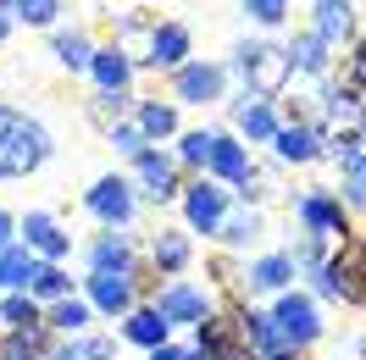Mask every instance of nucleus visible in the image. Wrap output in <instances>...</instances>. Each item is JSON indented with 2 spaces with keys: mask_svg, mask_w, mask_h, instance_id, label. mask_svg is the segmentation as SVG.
I'll use <instances>...</instances> for the list:
<instances>
[{
  "mask_svg": "<svg viewBox=\"0 0 366 360\" xmlns=\"http://www.w3.org/2000/svg\"><path fill=\"white\" fill-rule=\"evenodd\" d=\"M355 139L366 144V106H361V122H355Z\"/></svg>",
  "mask_w": 366,
  "mask_h": 360,
  "instance_id": "49530a36",
  "label": "nucleus"
},
{
  "mask_svg": "<svg viewBox=\"0 0 366 360\" xmlns=\"http://www.w3.org/2000/svg\"><path fill=\"white\" fill-rule=\"evenodd\" d=\"M150 360H183V349H167V344H161V349H150Z\"/></svg>",
  "mask_w": 366,
  "mask_h": 360,
  "instance_id": "37998d69",
  "label": "nucleus"
},
{
  "mask_svg": "<svg viewBox=\"0 0 366 360\" xmlns=\"http://www.w3.org/2000/svg\"><path fill=\"white\" fill-rule=\"evenodd\" d=\"M134 166H139V183H144L150 200H172V194H178V166H172L167 156L144 150V156H134Z\"/></svg>",
  "mask_w": 366,
  "mask_h": 360,
  "instance_id": "ddd939ff",
  "label": "nucleus"
},
{
  "mask_svg": "<svg viewBox=\"0 0 366 360\" xmlns=\"http://www.w3.org/2000/svg\"><path fill=\"white\" fill-rule=\"evenodd\" d=\"M89 72H94V84H100V94H128V78H134L128 50H122V45L94 50V56H89Z\"/></svg>",
  "mask_w": 366,
  "mask_h": 360,
  "instance_id": "9b49d317",
  "label": "nucleus"
},
{
  "mask_svg": "<svg viewBox=\"0 0 366 360\" xmlns=\"http://www.w3.org/2000/svg\"><path fill=\"white\" fill-rule=\"evenodd\" d=\"M261 360H295V349H272V355H261Z\"/></svg>",
  "mask_w": 366,
  "mask_h": 360,
  "instance_id": "a18cd8bd",
  "label": "nucleus"
},
{
  "mask_svg": "<svg viewBox=\"0 0 366 360\" xmlns=\"http://www.w3.org/2000/svg\"><path fill=\"white\" fill-rule=\"evenodd\" d=\"M200 327V349L211 360H239L244 355V327H239V316H206V321H194Z\"/></svg>",
  "mask_w": 366,
  "mask_h": 360,
  "instance_id": "423d86ee",
  "label": "nucleus"
},
{
  "mask_svg": "<svg viewBox=\"0 0 366 360\" xmlns=\"http://www.w3.org/2000/svg\"><path fill=\"white\" fill-rule=\"evenodd\" d=\"M350 28H355V17H350V0H317V34L322 45H339V39H350Z\"/></svg>",
  "mask_w": 366,
  "mask_h": 360,
  "instance_id": "a211bd4d",
  "label": "nucleus"
},
{
  "mask_svg": "<svg viewBox=\"0 0 366 360\" xmlns=\"http://www.w3.org/2000/svg\"><path fill=\"white\" fill-rule=\"evenodd\" d=\"M23 249H28V255H45V261H56V266H61V255L72 249V239L56 227V216L28 211V216H23Z\"/></svg>",
  "mask_w": 366,
  "mask_h": 360,
  "instance_id": "39448f33",
  "label": "nucleus"
},
{
  "mask_svg": "<svg viewBox=\"0 0 366 360\" xmlns=\"http://www.w3.org/2000/svg\"><path fill=\"white\" fill-rule=\"evenodd\" d=\"M183 56H189V28H183V23L150 28V45H144V61H150V67H172V72H178Z\"/></svg>",
  "mask_w": 366,
  "mask_h": 360,
  "instance_id": "9d476101",
  "label": "nucleus"
},
{
  "mask_svg": "<svg viewBox=\"0 0 366 360\" xmlns=\"http://www.w3.org/2000/svg\"><path fill=\"white\" fill-rule=\"evenodd\" d=\"M289 67H300V72H327V45H322L317 34H300L295 45H289Z\"/></svg>",
  "mask_w": 366,
  "mask_h": 360,
  "instance_id": "cd10ccee",
  "label": "nucleus"
},
{
  "mask_svg": "<svg viewBox=\"0 0 366 360\" xmlns=\"http://www.w3.org/2000/svg\"><path fill=\"white\" fill-rule=\"evenodd\" d=\"M11 233H17V222H11V211H0V249L11 244Z\"/></svg>",
  "mask_w": 366,
  "mask_h": 360,
  "instance_id": "79ce46f5",
  "label": "nucleus"
},
{
  "mask_svg": "<svg viewBox=\"0 0 366 360\" xmlns=\"http://www.w3.org/2000/svg\"><path fill=\"white\" fill-rule=\"evenodd\" d=\"M28 271H34V255L11 239V244L0 249V289L6 294H28Z\"/></svg>",
  "mask_w": 366,
  "mask_h": 360,
  "instance_id": "412c9836",
  "label": "nucleus"
},
{
  "mask_svg": "<svg viewBox=\"0 0 366 360\" xmlns=\"http://www.w3.org/2000/svg\"><path fill=\"white\" fill-rule=\"evenodd\" d=\"M50 360H117L112 338H72L61 349H50Z\"/></svg>",
  "mask_w": 366,
  "mask_h": 360,
  "instance_id": "bb28decb",
  "label": "nucleus"
},
{
  "mask_svg": "<svg viewBox=\"0 0 366 360\" xmlns=\"http://www.w3.org/2000/svg\"><path fill=\"white\" fill-rule=\"evenodd\" d=\"M239 128H244V139H272L277 134V116L267 100H255V106H244L239 100Z\"/></svg>",
  "mask_w": 366,
  "mask_h": 360,
  "instance_id": "c756f323",
  "label": "nucleus"
},
{
  "mask_svg": "<svg viewBox=\"0 0 366 360\" xmlns=\"http://www.w3.org/2000/svg\"><path fill=\"white\" fill-rule=\"evenodd\" d=\"M156 266L161 271H183L189 266V239H183V233H156Z\"/></svg>",
  "mask_w": 366,
  "mask_h": 360,
  "instance_id": "2f4dec72",
  "label": "nucleus"
},
{
  "mask_svg": "<svg viewBox=\"0 0 366 360\" xmlns=\"http://www.w3.org/2000/svg\"><path fill=\"white\" fill-rule=\"evenodd\" d=\"M300 222L311 227L317 239H344V233H350L344 205L333 200V194H305V200H300Z\"/></svg>",
  "mask_w": 366,
  "mask_h": 360,
  "instance_id": "1a4fd4ad",
  "label": "nucleus"
},
{
  "mask_svg": "<svg viewBox=\"0 0 366 360\" xmlns=\"http://www.w3.org/2000/svg\"><path fill=\"white\" fill-rule=\"evenodd\" d=\"M89 305L106 316H122L134 305V277L128 271H89Z\"/></svg>",
  "mask_w": 366,
  "mask_h": 360,
  "instance_id": "6e6552de",
  "label": "nucleus"
},
{
  "mask_svg": "<svg viewBox=\"0 0 366 360\" xmlns=\"http://www.w3.org/2000/svg\"><path fill=\"white\" fill-rule=\"evenodd\" d=\"M183 360H211V355H206V349H194V355H183Z\"/></svg>",
  "mask_w": 366,
  "mask_h": 360,
  "instance_id": "de8ad7c7",
  "label": "nucleus"
},
{
  "mask_svg": "<svg viewBox=\"0 0 366 360\" xmlns=\"http://www.w3.org/2000/svg\"><path fill=\"white\" fill-rule=\"evenodd\" d=\"M233 72L250 84L255 100H272L283 84H289V50H277V45H261V39H244V45L233 50Z\"/></svg>",
  "mask_w": 366,
  "mask_h": 360,
  "instance_id": "f03ea898",
  "label": "nucleus"
},
{
  "mask_svg": "<svg viewBox=\"0 0 366 360\" xmlns=\"http://www.w3.org/2000/svg\"><path fill=\"white\" fill-rule=\"evenodd\" d=\"M217 94H222V67H211V61H200V67H178V100L206 106V100H217Z\"/></svg>",
  "mask_w": 366,
  "mask_h": 360,
  "instance_id": "4468645a",
  "label": "nucleus"
},
{
  "mask_svg": "<svg viewBox=\"0 0 366 360\" xmlns=\"http://www.w3.org/2000/svg\"><path fill=\"white\" fill-rule=\"evenodd\" d=\"M84 205H89L100 222H112V227H122L128 216H134V194H128V183H122V178H100L89 194H84Z\"/></svg>",
  "mask_w": 366,
  "mask_h": 360,
  "instance_id": "0eeeda50",
  "label": "nucleus"
},
{
  "mask_svg": "<svg viewBox=\"0 0 366 360\" xmlns=\"http://www.w3.org/2000/svg\"><path fill=\"white\" fill-rule=\"evenodd\" d=\"M72 294V277L61 266H56V261H34V271H28V299H50V305H56V299H67Z\"/></svg>",
  "mask_w": 366,
  "mask_h": 360,
  "instance_id": "6ab92c4d",
  "label": "nucleus"
},
{
  "mask_svg": "<svg viewBox=\"0 0 366 360\" xmlns=\"http://www.w3.org/2000/svg\"><path fill=\"white\" fill-rule=\"evenodd\" d=\"M6 39H11V23H6V11H0V50H6Z\"/></svg>",
  "mask_w": 366,
  "mask_h": 360,
  "instance_id": "c03bdc74",
  "label": "nucleus"
},
{
  "mask_svg": "<svg viewBox=\"0 0 366 360\" xmlns=\"http://www.w3.org/2000/svg\"><path fill=\"white\" fill-rule=\"evenodd\" d=\"M244 11H250L255 23H283L289 17V0H244Z\"/></svg>",
  "mask_w": 366,
  "mask_h": 360,
  "instance_id": "58836bf2",
  "label": "nucleus"
},
{
  "mask_svg": "<svg viewBox=\"0 0 366 360\" xmlns=\"http://www.w3.org/2000/svg\"><path fill=\"white\" fill-rule=\"evenodd\" d=\"M322 283L350 305H366V244L361 239H344V249L322 266Z\"/></svg>",
  "mask_w": 366,
  "mask_h": 360,
  "instance_id": "7ed1b4c3",
  "label": "nucleus"
},
{
  "mask_svg": "<svg viewBox=\"0 0 366 360\" xmlns=\"http://www.w3.org/2000/svg\"><path fill=\"white\" fill-rule=\"evenodd\" d=\"M222 239H228V244H255V239H261V216H255V211H239V216L222 227Z\"/></svg>",
  "mask_w": 366,
  "mask_h": 360,
  "instance_id": "c9c22d12",
  "label": "nucleus"
},
{
  "mask_svg": "<svg viewBox=\"0 0 366 360\" xmlns=\"http://www.w3.org/2000/svg\"><path fill=\"white\" fill-rule=\"evenodd\" d=\"M6 11H17L28 28H50V23H56V11H61V0H11Z\"/></svg>",
  "mask_w": 366,
  "mask_h": 360,
  "instance_id": "72a5a7b5",
  "label": "nucleus"
},
{
  "mask_svg": "<svg viewBox=\"0 0 366 360\" xmlns=\"http://www.w3.org/2000/svg\"><path fill=\"white\" fill-rule=\"evenodd\" d=\"M45 327L50 333H84V327H89V305L67 294V299H56V305L45 311Z\"/></svg>",
  "mask_w": 366,
  "mask_h": 360,
  "instance_id": "b1692460",
  "label": "nucleus"
},
{
  "mask_svg": "<svg viewBox=\"0 0 366 360\" xmlns=\"http://www.w3.org/2000/svg\"><path fill=\"white\" fill-rule=\"evenodd\" d=\"M272 327H277V338L295 349V344H311V338L322 333V321H317V305L305 299V294H283L277 299V311H272Z\"/></svg>",
  "mask_w": 366,
  "mask_h": 360,
  "instance_id": "20e7f679",
  "label": "nucleus"
},
{
  "mask_svg": "<svg viewBox=\"0 0 366 360\" xmlns=\"http://www.w3.org/2000/svg\"><path fill=\"white\" fill-rule=\"evenodd\" d=\"M89 266L94 271H134V255H128V244H122V233L94 239L89 244Z\"/></svg>",
  "mask_w": 366,
  "mask_h": 360,
  "instance_id": "4be33fe9",
  "label": "nucleus"
},
{
  "mask_svg": "<svg viewBox=\"0 0 366 360\" xmlns=\"http://www.w3.org/2000/svg\"><path fill=\"white\" fill-rule=\"evenodd\" d=\"M183 211H189V222L200 227V233H217L222 227V189L217 183H194L183 194Z\"/></svg>",
  "mask_w": 366,
  "mask_h": 360,
  "instance_id": "2eb2a0df",
  "label": "nucleus"
},
{
  "mask_svg": "<svg viewBox=\"0 0 366 360\" xmlns=\"http://www.w3.org/2000/svg\"><path fill=\"white\" fill-rule=\"evenodd\" d=\"M144 144H150V139L139 134L134 122H112V150H122V156H144Z\"/></svg>",
  "mask_w": 366,
  "mask_h": 360,
  "instance_id": "e433bc0d",
  "label": "nucleus"
},
{
  "mask_svg": "<svg viewBox=\"0 0 366 360\" xmlns=\"http://www.w3.org/2000/svg\"><path fill=\"white\" fill-rule=\"evenodd\" d=\"M211 144H217V134H189L183 139V161L189 166H211Z\"/></svg>",
  "mask_w": 366,
  "mask_h": 360,
  "instance_id": "4c0bfd02",
  "label": "nucleus"
},
{
  "mask_svg": "<svg viewBox=\"0 0 366 360\" xmlns=\"http://www.w3.org/2000/svg\"><path fill=\"white\" fill-rule=\"evenodd\" d=\"M50 355V327H11L0 344V360H45Z\"/></svg>",
  "mask_w": 366,
  "mask_h": 360,
  "instance_id": "f3484780",
  "label": "nucleus"
},
{
  "mask_svg": "<svg viewBox=\"0 0 366 360\" xmlns=\"http://www.w3.org/2000/svg\"><path fill=\"white\" fill-rule=\"evenodd\" d=\"M344 200L366 205V150H355V156L344 161Z\"/></svg>",
  "mask_w": 366,
  "mask_h": 360,
  "instance_id": "f704fd0d",
  "label": "nucleus"
},
{
  "mask_svg": "<svg viewBox=\"0 0 366 360\" xmlns=\"http://www.w3.org/2000/svg\"><path fill=\"white\" fill-rule=\"evenodd\" d=\"M134 128H139L144 139H161V134H172V128H178V116H172V106L144 100V106H139V116H134Z\"/></svg>",
  "mask_w": 366,
  "mask_h": 360,
  "instance_id": "7c9ffc66",
  "label": "nucleus"
},
{
  "mask_svg": "<svg viewBox=\"0 0 366 360\" xmlns=\"http://www.w3.org/2000/svg\"><path fill=\"white\" fill-rule=\"evenodd\" d=\"M0 321H6V333H11V327H45V311H39V299H28V294H6V299H0Z\"/></svg>",
  "mask_w": 366,
  "mask_h": 360,
  "instance_id": "393cba45",
  "label": "nucleus"
},
{
  "mask_svg": "<svg viewBox=\"0 0 366 360\" xmlns=\"http://www.w3.org/2000/svg\"><path fill=\"white\" fill-rule=\"evenodd\" d=\"M50 134L45 122H34L17 106H0V178H28L50 161Z\"/></svg>",
  "mask_w": 366,
  "mask_h": 360,
  "instance_id": "f257e3e1",
  "label": "nucleus"
},
{
  "mask_svg": "<svg viewBox=\"0 0 366 360\" xmlns=\"http://www.w3.org/2000/svg\"><path fill=\"white\" fill-rule=\"evenodd\" d=\"M344 89L366 94V39L355 45V56H350V67H344Z\"/></svg>",
  "mask_w": 366,
  "mask_h": 360,
  "instance_id": "ea45409f",
  "label": "nucleus"
},
{
  "mask_svg": "<svg viewBox=\"0 0 366 360\" xmlns=\"http://www.w3.org/2000/svg\"><path fill=\"white\" fill-rule=\"evenodd\" d=\"M156 311H161V321H167V327H172V321H206V294H200V289H183V283H178V289L161 294Z\"/></svg>",
  "mask_w": 366,
  "mask_h": 360,
  "instance_id": "dca6fc26",
  "label": "nucleus"
},
{
  "mask_svg": "<svg viewBox=\"0 0 366 360\" xmlns=\"http://www.w3.org/2000/svg\"><path fill=\"white\" fill-rule=\"evenodd\" d=\"M122 111H128V94H100V106H94V122H117Z\"/></svg>",
  "mask_w": 366,
  "mask_h": 360,
  "instance_id": "a19ab883",
  "label": "nucleus"
},
{
  "mask_svg": "<svg viewBox=\"0 0 366 360\" xmlns=\"http://www.w3.org/2000/svg\"><path fill=\"white\" fill-rule=\"evenodd\" d=\"M89 39H84V34H78V28H67V34H56V61H61V67L67 72H84L89 67Z\"/></svg>",
  "mask_w": 366,
  "mask_h": 360,
  "instance_id": "c85d7f7f",
  "label": "nucleus"
},
{
  "mask_svg": "<svg viewBox=\"0 0 366 360\" xmlns=\"http://www.w3.org/2000/svg\"><path fill=\"white\" fill-rule=\"evenodd\" d=\"M289 277H295V255L283 249V255H267L250 266V289H289Z\"/></svg>",
  "mask_w": 366,
  "mask_h": 360,
  "instance_id": "5701e85b",
  "label": "nucleus"
},
{
  "mask_svg": "<svg viewBox=\"0 0 366 360\" xmlns=\"http://www.w3.org/2000/svg\"><path fill=\"white\" fill-rule=\"evenodd\" d=\"M6 6H11V0H0V11H6Z\"/></svg>",
  "mask_w": 366,
  "mask_h": 360,
  "instance_id": "09e8293b",
  "label": "nucleus"
},
{
  "mask_svg": "<svg viewBox=\"0 0 366 360\" xmlns=\"http://www.w3.org/2000/svg\"><path fill=\"white\" fill-rule=\"evenodd\" d=\"M322 106H327V116H333V122H361V94L344 89V84H333V89L322 94Z\"/></svg>",
  "mask_w": 366,
  "mask_h": 360,
  "instance_id": "473e14b6",
  "label": "nucleus"
},
{
  "mask_svg": "<svg viewBox=\"0 0 366 360\" xmlns=\"http://www.w3.org/2000/svg\"><path fill=\"white\" fill-rule=\"evenodd\" d=\"M277 161H317L322 150H327V134H322V128H305V122H300V128H277Z\"/></svg>",
  "mask_w": 366,
  "mask_h": 360,
  "instance_id": "f8f14e48",
  "label": "nucleus"
},
{
  "mask_svg": "<svg viewBox=\"0 0 366 360\" xmlns=\"http://www.w3.org/2000/svg\"><path fill=\"white\" fill-rule=\"evenodd\" d=\"M122 333L134 338V344H144V349H161V344H167V321H161V311L150 305V311H134V316H128V327H122Z\"/></svg>",
  "mask_w": 366,
  "mask_h": 360,
  "instance_id": "a878e982",
  "label": "nucleus"
},
{
  "mask_svg": "<svg viewBox=\"0 0 366 360\" xmlns=\"http://www.w3.org/2000/svg\"><path fill=\"white\" fill-rule=\"evenodd\" d=\"M211 172L228 183H250V156H244V144H233V139L217 134V144H211Z\"/></svg>",
  "mask_w": 366,
  "mask_h": 360,
  "instance_id": "aec40b11",
  "label": "nucleus"
}]
</instances>
